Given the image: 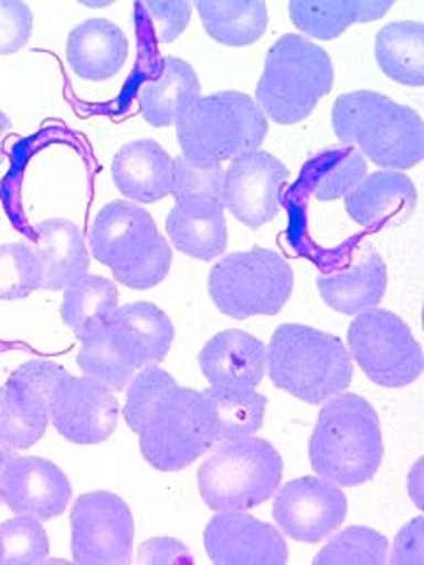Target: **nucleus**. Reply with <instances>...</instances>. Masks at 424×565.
I'll return each mask as SVG.
<instances>
[{
  "instance_id": "c9c22d12",
  "label": "nucleus",
  "mask_w": 424,
  "mask_h": 565,
  "mask_svg": "<svg viewBox=\"0 0 424 565\" xmlns=\"http://www.w3.org/2000/svg\"><path fill=\"white\" fill-rule=\"evenodd\" d=\"M42 266L31 244L0 246V300H20L42 289Z\"/></svg>"
},
{
  "instance_id": "bb28decb",
  "label": "nucleus",
  "mask_w": 424,
  "mask_h": 565,
  "mask_svg": "<svg viewBox=\"0 0 424 565\" xmlns=\"http://www.w3.org/2000/svg\"><path fill=\"white\" fill-rule=\"evenodd\" d=\"M76 363L85 376L96 379L109 390L129 387L141 367L138 354L112 322L83 340Z\"/></svg>"
},
{
  "instance_id": "a19ab883",
  "label": "nucleus",
  "mask_w": 424,
  "mask_h": 565,
  "mask_svg": "<svg viewBox=\"0 0 424 565\" xmlns=\"http://www.w3.org/2000/svg\"><path fill=\"white\" fill-rule=\"evenodd\" d=\"M424 520H412L399 535L392 548V564L423 565L424 564Z\"/></svg>"
},
{
  "instance_id": "f704fd0d",
  "label": "nucleus",
  "mask_w": 424,
  "mask_h": 565,
  "mask_svg": "<svg viewBox=\"0 0 424 565\" xmlns=\"http://www.w3.org/2000/svg\"><path fill=\"white\" fill-rule=\"evenodd\" d=\"M49 551V535L40 520L15 515L0 524V565L44 564Z\"/></svg>"
},
{
  "instance_id": "412c9836",
  "label": "nucleus",
  "mask_w": 424,
  "mask_h": 565,
  "mask_svg": "<svg viewBox=\"0 0 424 565\" xmlns=\"http://www.w3.org/2000/svg\"><path fill=\"white\" fill-rule=\"evenodd\" d=\"M42 266V289L66 291L83 279L89 268V253L83 231L64 217L44 220L35 226V242L31 244Z\"/></svg>"
},
{
  "instance_id": "b1692460",
  "label": "nucleus",
  "mask_w": 424,
  "mask_h": 565,
  "mask_svg": "<svg viewBox=\"0 0 424 565\" xmlns=\"http://www.w3.org/2000/svg\"><path fill=\"white\" fill-rule=\"evenodd\" d=\"M199 98V76L188 62L179 57H166L159 76L146 81L138 94L141 118L152 127L174 125Z\"/></svg>"
},
{
  "instance_id": "ea45409f",
  "label": "nucleus",
  "mask_w": 424,
  "mask_h": 565,
  "mask_svg": "<svg viewBox=\"0 0 424 565\" xmlns=\"http://www.w3.org/2000/svg\"><path fill=\"white\" fill-rule=\"evenodd\" d=\"M140 564L146 565H192L194 557L186 544L172 537H155L144 542L138 555Z\"/></svg>"
},
{
  "instance_id": "39448f33",
  "label": "nucleus",
  "mask_w": 424,
  "mask_h": 565,
  "mask_svg": "<svg viewBox=\"0 0 424 565\" xmlns=\"http://www.w3.org/2000/svg\"><path fill=\"white\" fill-rule=\"evenodd\" d=\"M94 257L109 266L116 281L131 289H150L172 266V248L157 231L152 215L134 203L105 205L89 231Z\"/></svg>"
},
{
  "instance_id": "ddd939ff",
  "label": "nucleus",
  "mask_w": 424,
  "mask_h": 565,
  "mask_svg": "<svg viewBox=\"0 0 424 565\" xmlns=\"http://www.w3.org/2000/svg\"><path fill=\"white\" fill-rule=\"evenodd\" d=\"M349 513V500L340 486L322 477H303L277 490L273 507L283 533L300 544H320L338 531Z\"/></svg>"
},
{
  "instance_id": "c756f323",
  "label": "nucleus",
  "mask_w": 424,
  "mask_h": 565,
  "mask_svg": "<svg viewBox=\"0 0 424 565\" xmlns=\"http://www.w3.org/2000/svg\"><path fill=\"white\" fill-rule=\"evenodd\" d=\"M112 324L131 344L140 359L141 367L161 363L172 349L174 324L157 305L131 302L118 307Z\"/></svg>"
},
{
  "instance_id": "f8f14e48",
  "label": "nucleus",
  "mask_w": 424,
  "mask_h": 565,
  "mask_svg": "<svg viewBox=\"0 0 424 565\" xmlns=\"http://www.w3.org/2000/svg\"><path fill=\"white\" fill-rule=\"evenodd\" d=\"M72 559L81 565H125L134 555V515L112 492L83 494L72 507Z\"/></svg>"
},
{
  "instance_id": "7ed1b4c3",
  "label": "nucleus",
  "mask_w": 424,
  "mask_h": 565,
  "mask_svg": "<svg viewBox=\"0 0 424 565\" xmlns=\"http://www.w3.org/2000/svg\"><path fill=\"white\" fill-rule=\"evenodd\" d=\"M331 120L342 146L359 148L381 168L407 170L423 161V118L383 94L368 89L342 94L333 103Z\"/></svg>"
},
{
  "instance_id": "c85d7f7f",
  "label": "nucleus",
  "mask_w": 424,
  "mask_h": 565,
  "mask_svg": "<svg viewBox=\"0 0 424 565\" xmlns=\"http://www.w3.org/2000/svg\"><path fill=\"white\" fill-rule=\"evenodd\" d=\"M377 64L392 81L421 87L424 83L423 22H392L377 33Z\"/></svg>"
},
{
  "instance_id": "dca6fc26",
  "label": "nucleus",
  "mask_w": 424,
  "mask_h": 565,
  "mask_svg": "<svg viewBox=\"0 0 424 565\" xmlns=\"http://www.w3.org/2000/svg\"><path fill=\"white\" fill-rule=\"evenodd\" d=\"M68 477L40 457H11L0 477V502L15 515L35 518L40 522L62 515L71 504Z\"/></svg>"
},
{
  "instance_id": "393cba45",
  "label": "nucleus",
  "mask_w": 424,
  "mask_h": 565,
  "mask_svg": "<svg viewBox=\"0 0 424 565\" xmlns=\"http://www.w3.org/2000/svg\"><path fill=\"white\" fill-rule=\"evenodd\" d=\"M385 289L388 268L377 253L359 257L351 268L318 277V291L322 300L344 316H357L377 307L383 300Z\"/></svg>"
},
{
  "instance_id": "0eeeda50",
  "label": "nucleus",
  "mask_w": 424,
  "mask_h": 565,
  "mask_svg": "<svg viewBox=\"0 0 424 565\" xmlns=\"http://www.w3.org/2000/svg\"><path fill=\"white\" fill-rule=\"evenodd\" d=\"M333 87V62L311 40L285 33L268 51L257 83V107L279 125L305 120Z\"/></svg>"
},
{
  "instance_id": "6ab92c4d",
  "label": "nucleus",
  "mask_w": 424,
  "mask_h": 565,
  "mask_svg": "<svg viewBox=\"0 0 424 565\" xmlns=\"http://www.w3.org/2000/svg\"><path fill=\"white\" fill-rule=\"evenodd\" d=\"M201 370L212 387H257L266 374V347L251 333L229 329L203 347Z\"/></svg>"
},
{
  "instance_id": "37998d69",
  "label": "nucleus",
  "mask_w": 424,
  "mask_h": 565,
  "mask_svg": "<svg viewBox=\"0 0 424 565\" xmlns=\"http://www.w3.org/2000/svg\"><path fill=\"white\" fill-rule=\"evenodd\" d=\"M13 457V452L9 450V448H2L0 446V477H2V470H4V466H7V461Z\"/></svg>"
},
{
  "instance_id": "9b49d317",
  "label": "nucleus",
  "mask_w": 424,
  "mask_h": 565,
  "mask_svg": "<svg viewBox=\"0 0 424 565\" xmlns=\"http://www.w3.org/2000/svg\"><path fill=\"white\" fill-rule=\"evenodd\" d=\"M68 370L60 363L33 359L22 363L0 390V446L26 450L51 424V396Z\"/></svg>"
},
{
  "instance_id": "f257e3e1",
  "label": "nucleus",
  "mask_w": 424,
  "mask_h": 565,
  "mask_svg": "<svg viewBox=\"0 0 424 565\" xmlns=\"http://www.w3.org/2000/svg\"><path fill=\"white\" fill-rule=\"evenodd\" d=\"M125 420L140 437L144 459L159 472H179L218 444L205 392L181 387L159 365H146L127 387Z\"/></svg>"
},
{
  "instance_id": "f03ea898",
  "label": "nucleus",
  "mask_w": 424,
  "mask_h": 565,
  "mask_svg": "<svg viewBox=\"0 0 424 565\" xmlns=\"http://www.w3.org/2000/svg\"><path fill=\"white\" fill-rule=\"evenodd\" d=\"M383 455L379 416L365 398L338 394L325 401L309 439V461L318 477L342 488L363 486L379 472Z\"/></svg>"
},
{
  "instance_id": "a211bd4d",
  "label": "nucleus",
  "mask_w": 424,
  "mask_h": 565,
  "mask_svg": "<svg viewBox=\"0 0 424 565\" xmlns=\"http://www.w3.org/2000/svg\"><path fill=\"white\" fill-rule=\"evenodd\" d=\"M347 213L363 228H383L405 222L416 210L414 183L394 170L365 174L347 196Z\"/></svg>"
},
{
  "instance_id": "f3484780",
  "label": "nucleus",
  "mask_w": 424,
  "mask_h": 565,
  "mask_svg": "<svg viewBox=\"0 0 424 565\" xmlns=\"http://www.w3.org/2000/svg\"><path fill=\"white\" fill-rule=\"evenodd\" d=\"M205 551L215 565L287 564L279 529L244 511H218L205 529Z\"/></svg>"
},
{
  "instance_id": "aec40b11",
  "label": "nucleus",
  "mask_w": 424,
  "mask_h": 565,
  "mask_svg": "<svg viewBox=\"0 0 424 565\" xmlns=\"http://www.w3.org/2000/svg\"><path fill=\"white\" fill-rule=\"evenodd\" d=\"M174 159L155 140L125 143L112 163L116 188L123 196L140 203H157L172 194Z\"/></svg>"
},
{
  "instance_id": "1a4fd4ad",
  "label": "nucleus",
  "mask_w": 424,
  "mask_h": 565,
  "mask_svg": "<svg viewBox=\"0 0 424 565\" xmlns=\"http://www.w3.org/2000/svg\"><path fill=\"white\" fill-rule=\"evenodd\" d=\"M213 305L229 318L277 316L294 289V273L279 253L253 248L220 259L210 273Z\"/></svg>"
},
{
  "instance_id": "72a5a7b5",
  "label": "nucleus",
  "mask_w": 424,
  "mask_h": 565,
  "mask_svg": "<svg viewBox=\"0 0 424 565\" xmlns=\"http://www.w3.org/2000/svg\"><path fill=\"white\" fill-rule=\"evenodd\" d=\"M385 562L388 540L368 526H349L314 559L316 565H383Z\"/></svg>"
},
{
  "instance_id": "9d476101",
  "label": "nucleus",
  "mask_w": 424,
  "mask_h": 565,
  "mask_svg": "<svg viewBox=\"0 0 424 565\" xmlns=\"http://www.w3.org/2000/svg\"><path fill=\"white\" fill-rule=\"evenodd\" d=\"M349 349L365 376L401 390L423 376L424 354L410 327L392 311L365 309L349 327Z\"/></svg>"
},
{
  "instance_id": "2f4dec72",
  "label": "nucleus",
  "mask_w": 424,
  "mask_h": 565,
  "mask_svg": "<svg viewBox=\"0 0 424 565\" xmlns=\"http://www.w3.org/2000/svg\"><path fill=\"white\" fill-rule=\"evenodd\" d=\"M365 174V157L354 148L338 146L311 157L303 170V181L318 201L329 203L353 192Z\"/></svg>"
},
{
  "instance_id": "2eb2a0df",
  "label": "nucleus",
  "mask_w": 424,
  "mask_h": 565,
  "mask_svg": "<svg viewBox=\"0 0 424 565\" xmlns=\"http://www.w3.org/2000/svg\"><path fill=\"white\" fill-rule=\"evenodd\" d=\"M287 179L289 170L271 152L244 154L224 174L222 205L246 226L259 228L277 217Z\"/></svg>"
},
{
  "instance_id": "5701e85b",
  "label": "nucleus",
  "mask_w": 424,
  "mask_h": 565,
  "mask_svg": "<svg viewBox=\"0 0 424 565\" xmlns=\"http://www.w3.org/2000/svg\"><path fill=\"white\" fill-rule=\"evenodd\" d=\"M66 55L74 74L85 81H107L123 71L129 42L120 26L109 20H85L72 29Z\"/></svg>"
},
{
  "instance_id": "4c0bfd02",
  "label": "nucleus",
  "mask_w": 424,
  "mask_h": 565,
  "mask_svg": "<svg viewBox=\"0 0 424 565\" xmlns=\"http://www.w3.org/2000/svg\"><path fill=\"white\" fill-rule=\"evenodd\" d=\"M144 22L150 29V38L159 44L174 42L190 22L192 4L190 2H140L138 4Z\"/></svg>"
},
{
  "instance_id": "20e7f679",
  "label": "nucleus",
  "mask_w": 424,
  "mask_h": 565,
  "mask_svg": "<svg viewBox=\"0 0 424 565\" xmlns=\"http://www.w3.org/2000/svg\"><path fill=\"white\" fill-rule=\"evenodd\" d=\"M266 372L283 392L309 405H322L347 392L353 381V359L344 342L331 333L282 324L266 349Z\"/></svg>"
},
{
  "instance_id": "a878e982",
  "label": "nucleus",
  "mask_w": 424,
  "mask_h": 565,
  "mask_svg": "<svg viewBox=\"0 0 424 565\" xmlns=\"http://www.w3.org/2000/svg\"><path fill=\"white\" fill-rule=\"evenodd\" d=\"M392 4L390 0H292L289 18L316 40H336L351 24L383 18Z\"/></svg>"
},
{
  "instance_id": "7c9ffc66",
  "label": "nucleus",
  "mask_w": 424,
  "mask_h": 565,
  "mask_svg": "<svg viewBox=\"0 0 424 565\" xmlns=\"http://www.w3.org/2000/svg\"><path fill=\"white\" fill-rule=\"evenodd\" d=\"M118 307L116 282L85 275L66 289L62 300V318L64 324L83 342L87 335L109 324Z\"/></svg>"
},
{
  "instance_id": "e433bc0d",
  "label": "nucleus",
  "mask_w": 424,
  "mask_h": 565,
  "mask_svg": "<svg viewBox=\"0 0 424 565\" xmlns=\"http://www.w3.org/2000/svg\"><path fill=\"white\" fill-rule=\"evenodd\" d=\"M224 174L222 166H197L188 157H179L172 168V194L177 201L210 199L222 203Z\"/></svg>"
},
{
  "instance_id": "58836bf2",
  "label": "nucleus",
  "mask_w": 424,
  "mask_h": 565,
  "mask_svg": "<svg viewBox=\"0 0 424 565\" xmlns=\"http://www.w3.org/2000/svg\"><path fill=\"white\" fill-rule=\"evenodd\" d=\"M33 33V11L26 2L0 0V55L18 53Z\"/></svg>"
},
{
  "instance_id": "79ce46f5",
  "label": "nucleus",
  "mask_w": 424,
  "mask_h": 565,
  "mask_svg": "<svg viewBox=\"0 0 424 565\" xmlns=\"http://www.w3.org/2000/svg\"><path fill=\"white\" fill-rule=\"evenodd\" d=\"M9 131H11V120L0 111V163L7 159V154H4V138H7Z\"/></svg>"
},
{
  "instance_id": "4be33fe9",
  "label": "nucleus",
  "mask_w": 424,
  "mask_h": 565,
  "mask_svg": "<svg viewBox=\"0 0 424 565\" xmlns=\"http://www.w3.org/2000/svg\"><path fill=\"white\" fill-rule=\"evenodd\" d=\"M166 231L177 250L201 262L222 255L229 242L224 205L210 199L177 201L166 217Z\"/></svg>"
},
{
  "instance_id": "423d86ee",
  "label": "nucleus",
  "mask_w": 424,
  "mask_h": 565,
  "mask_svg": "<svg viewBox=\"0 0 424 565\" xmlns=\"http://www.w3.org/2000/svg\"><path fill=\"white\" fill-rule=\"evenodd\" d=\"M177 136L197 166H222L255 152L268 136V120L242 92H218L199 98L177 120Z\"/></svg>"
},
{
  "instance_id": "cd10ccee",
  "label": "nucleus",
  "mask_w": 424,
  "mask_h": 565,
  "mask_svg": "<svg viewBox=\"0 0 424 565\" xmlns=\"http://www.w3.org/2000/svg\"><path fill=\"white\" fill-rule=\"evenodd\" d=\"M205 31L226 46H251L266 33L268 9L262 0H199Z\"/></svg>"
},
{
  "instance_id": "473e14b6",
  "label": "nucleus",
  "mask_w": 424,
  "mask_h": 565,
  "mask_svg": "<svg viewBox=\"0 0 424 565\" xmlns=\"http://www.w3.org/2000/svg\"><path fill=\"white\" fill-rule=\"evenodd\" d=\"M205 396L212 403L218 444L255 435L266 416L268 398L253 387H210Z\"/></svg>"
},
{
  "instance_id": "6e6552de",
  "label": "nucleus",
  "mask_w": 424,
  "mask_h": 565,
  "mask_svg": "<svg viewBox=\"0 0 424 565\" xmlns=\"http://www.w3.org/2000/svg\"><path fill=\"white\" fill-rule=\"evenodd\" d=\"M283 459L266 439L220 441L199 470V492L218 511H246L264 504L282 486Z\"/></svg>"
},
{
  "instance_id": "4468645a",
  "label": "nucleus",
  "mask_w": 424,
  "mask_h": 565,
  "mask_svg": "<svg viewBox=\"0 0 424 565\" xmlns=\"http://www.w3.org/2000/svg\"><path fill=\"white\" fill-rule=\"evenodd\" d=\"M118 401L112 390L92 376L60 379L51 396V423L74 444H100L118 424Z\"/></svg>"
}]
</instances>
